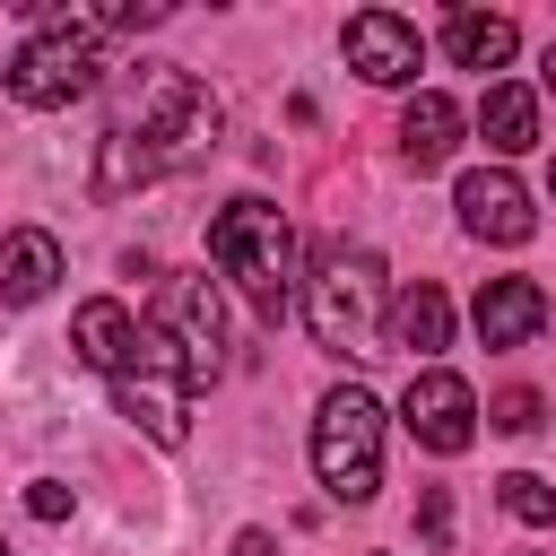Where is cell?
Returning a JSON list of instances; mask_svg holds the SVG:
<instances>
[{"label":"cell","mask_w":556,"mask_h":556,"mask_svg":"<svg viewBox=\"0 0 556 556\" xmlns=\"http://www.w3.org/2000/svg\"><path fill=\"white\" fill-rule=\"evenodd\" d=\"M217 148V96L182 61H148L96 139V200H130Z\"/></svg>","instance_id":"obj_1"},{"label":"cell","mask_w":556,"mask_h":556,"mask_svg":"<svg viewBox=\"0 0 556 556\" xmlns=\"http://www.w3.org/2000/svg\"><path fill=\"white\" fill-rule=\"evenodd\" d=\"M208 261L243 287V304L278 330L287 313H295V235H287V217H278V200H226L217 217H208Z\"/></svg>","instance_id":"obj_2"},{"label":"cell","mask_w":556,"mask_h":556,"mask_svg":"<svg viewBox=\"0 0 556 556\" xmlns=\"http://www.w3.org/2000/svg\"><path fill=\"white\" fill-rule=\"evenodd\" d=\"M43 35H26L17 43V61H9V96L17 104H35V113H52V104H70V96H87L96 78H104V43H96V17H70V9H52V0H17Z\"/></svg>","instance_id":"obj_3"},{"label":"cell","mask_w":556,"mask_h":556,"mask_svg":"<svg viewBox=\"0 0 556 556\" xmlns=\"http://www.w3.org/2000/svg\"><path fill=\"white\" fill-rule=\"evenodd\" d=\"M313 469L339 504H374L382 486V400L365 382H339L313 417Z\"/></svg>","instance_id":"obj_4"},{"label":"cell","mask_w":556,"mask_h":556,"mask_svg":"<svg viewBox=\"0 0 556 556\" xmlns=\"http://www.w3.org/2000/svg\"><path fill=\"white\" fill-rule=\"evenodd\" d=\"M374 304H382V261L365 243H321L313 278H304V321L330 356H356L374 339Z\"/></svg>","instance_id":"obj_5"},{"label":"cell","mask_w":556,"mask_h":556,"mask_svg":"<svg viewBox=\"0 0 556 556\" xmlns=\"http://www.w3.org/2000/svg\"><path fill=\"white\" fill-rule=\"evenodd\" d=\"M113 400H122V417L130 426H148V443H182L191 434V365H182V348H174V330L165 321H139V348H130V365L113 374Z\"/></svg>","instance_id":"obj_6"},{"label":"cell","mask_w":556,"mask_h":556,"mask_svg":"<svg viewBox=\"0 0 556 556\" xmlns=\"http://www.w3.org/2000/svg\"><path fill=\"white\" fill-rule=\"evenodd\" d=\"M400 417H408V434L426 443V452H469V434H478V400H469V382L460 374H443V365H426L417 382H408V400H400Z\"/></svg>","instance_id":"obj_7"},{"label":"cell","mask_w":556,"mask_h":556,"mask_svg":"<svg viewBox=\"0 0 556 556\" xmlns=\"http://www.w3.org/2000/svg\"><path fill=\"white\" fill-rule=\"evenodd\" d=\"M165 321H174V348H182L191 382H208V374L226 365V313H217V287H208V269H182V278H165Z\"/></svg>","instance_id":"obj_8"},{"label":"cell","mask_w":556,"mask_h":556,"mask_svg":"<svg viewBox=\"0 0 556 556\" xmlns=\"http://www.w3.org/2000/svg\"><path fill=\"white\" fill-rule=\"evenodd\" d=\"M417 61H426V43H417L408 17H391V9H356V17H348V70H356V78H374V87H408Z\"/></svg>","instance_id":"obj_9"},{"label":"cell","mask_w":556,"mask_h":556,"mask_svg":"<svg viewBox=\"0 0 556 556\" xmlns=\"http://www.w3.org/2000/svg\"><path fill=\"white\" fill-rule=\"evenodd\" d=\"M460 226L486 235V243H530L539 235V208H530V191L504 165H478V174H460Z\"/></svg>","instance_id":"obj_10"},{"label":"cell","mask_w":556,"mask_h":556,"mask_svg":"<svg viewBox=\"0 0 556 556\" xmlns=\"http://www.w3.org/2000/svg\"><path fill=\"white\" fill-rule=\"evenodd\" d=\"M547 330V287L539 278H486L478 287V339L486 348H521Z\"/></svg>","instance_id":"obj_11"},{"label":"cell","mask_w":556,"mask_h":556,"mask_svg":"<svg viewBox=\"0 0 556 556\" xmlns=\"http://www.w3.org/2000/svg\"><path fill=\"white\" fill-rule=\"evenodd\" d=\"M443 339H452V295H443L434 278L400 287L391 313H382V348H400V356H434Z\"/></svg>","instance_id":"obj_12"},{"label":"cell","mask_w":556,"mask_h":556,"mask_svg":"<svg viewBox=\"0 0 556 556\" xmlns=\"http://www.w3.org/2000/svg\"><path fill=\"white\" fill-rule=\"evenodd\" d=\"M52 278H61V243L43 226L0 235V304H35V295H52Z\"/></svg>","instance_id":"obj_13"},{"label":"cell","mask_w":556,"mask_h":556,"mask_svg":"<svg viewBox=\"0 0 556 556\" xmlns=\"http://www.w3.org/2000/svg\"><path fill=\"white\" fill-rule=\"evenodd\" d=\"M452 148H460V104H452V96H434V87H426V96H408V113H400V156H408L417 174H434Z\"/></svg>","instance_id":"obj_14"},{"label":"cell","mask_w":556,"mask_h":556,"mask_svg":"<svg viewBox=\"0 0 556 556\" xmlns=\"http://www.w3.org/2000/svg\"><path fill=\"white\" fill-rule=\"evenodd\" d=\"M70 339H78V356H87L96 374H122V365H130V348H139V321H130V304L96 295V304H78Z\"/></svg>","instance_id":"obj_15"},{"label":"cell","mask_w":556,"mask_h":556,"mask_svg":"<svg viewBox=\"0 0 556 556\" xmlns=\"http://www.w3.org/2000/svg\"><path fill=\"white\" fill-rule=\"evenodd\" d=\"M513 17H495V9H452L443 17V52L460 61V70H504L513 61Z\"/></svg>","instance_id":"obj_16"},{"label":"cell","mask_w":556,"mask_h":556,"mask_svg":"<svg viewBox=\"0 0 556 556\" xmlns=\"http://www.w3.org/2000/svg\"><path fill=\"white\" fill-rule=\"evenodd\" d=\"M478 130H486V148H495V156H521V148H539V104H530V87H486V104H478Z\"/></svg>","instance_id":"obj_17"},{"label":"cell","mask_w":556,"mask_h":556,"mask_svg":"<svg viewBox=\"0 0 556 556\" xmlns=\"http://www.w3.org/2000/svg\"><path fill=\"white\" fill-rule=\"evenodd\" d=\"M504 513H513V521H530V530H547V521H556V486H547V478H530V469H513V478H504Z\"/></svg>","instance_id":"obj_18"},{"label":"cell","mask_w":556,"mask_h":556,"mask_svg":"<svg viewBox=\"0 0 556 556\" xmlns=\"http://www.w3.org/2000/svg\"><path fill=\"white\" fill-rule=\"evenodd\" d=\"M486 426H495V434H539V426H547V400H539V391H504V400L486 408Z\"/></svg>","instance_id":"obj_19"},{"label":"cell","mask_w":556,"mask_h":556,"mask_svg":"<svg viewBox=\"0 0 556 556\" xmlns=\"http://www.w3.org/2000/svg\"><path fill=\"white\" fill-rule=\"evenodd\" d=\"M139 35V26H165V0H113V9H96V35Z\"/></svg>","instance_id":"obj_20"},{"label":"cell","mask_w":556,"mask_h":556,"mask_svg":"<svg viewBox=\"0 0 556 556\" xmlns=\"http://www.w3.org/2000/svg\"><path fill=\"white\" fill-rule=\"evenodd\" d=\"M417 530H426L434 556L452 547V486H426V495H417Z\"/></svg>","instance_id":"obj_21"},{"label":"cell","mask_w":556,"mask_h":556,"mask_svg":"<svg viewBox=\"0 0 556 556\" xmlns=\"http://www.w3.org/2000/svg\"><path fill=\"white\" fill-rule=\"evenodd\" d=\"M26 513H35V521H70V486H61V478H35V486H26Z\"/></svg>","instance_id":"obj_22"},{"label":"cell","mask_w":556,"mask_h":556,"mask_svg":"<svg viewBox=\"0 0 556 556\" xmlns=\"http://www.w3.org/2000/svg\"><path fill=\"white\" fill-rule=\"evenodd\" d=\"M235 556H269V530H243V539H235Z\"/></svg>","instance_id":"obj_23"},{"label":"cell","mask_w":556,"mask_h":556,"mask_svg":"<svg viewBox=\"0 0 556 556\" xmlns=\"http://www.w3.org/2000/svg\"><path fill=\"white\" fill-rule=\"evenodd\" d=\"M547 87H556V43H547Z\"/></svg>","instance_id":"obj_24"},{"label":"cell","mask_w":556,"mask_h":556,"mask_svg":"<svg viewBox=\"0 0 556 556\" xmlns=\"http://www.w3.org/2000/svg\"><path fill=\"white\" fill-rule=\"evenodd\" d=\"M0 556H9V547H0Z\"/></svg>","instance_id":"obj_25"}]
</instances>
